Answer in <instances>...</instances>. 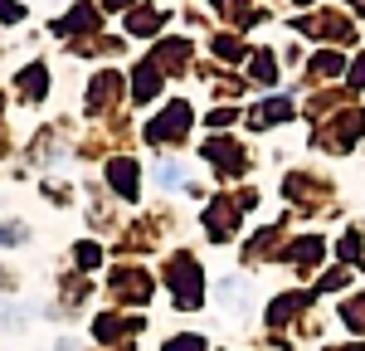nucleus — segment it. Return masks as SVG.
Instances as JSON below:
<instances>
[]
</instances>
